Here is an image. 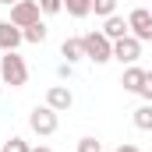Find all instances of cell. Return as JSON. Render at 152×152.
Masks as SVG:
<instances>
[{"mask_svg": "<svg viewBox=\"0 0 152 152\" xmlns=\"http://www.w3.org/2000/svg\"><path fill=\"white\" fill-rule=\"evenodd\" d=\"M0 81L11 85V88H21L28 81V64H25V57L18 50H11V53L0 57Z\"/></svg>", "mask_w": 152, "mask_h": 152, "instance_id": "1", "label": "cell"}, {"mask_svg": "<svg viewBox=\"0 0 152 152\" xmlns=\"http://www.w3.org/2000/svg\"><path fill=\"white\" fill-rule=\"evenodd\" d=\"M85 42V57L92 60V64H106V60H113V39L103 36V32H88V36H81Z\"/></svg>", "mask_w": 152, "mask_h": 152, "instance_id": "2", "label": "cell"}, {"mask_svg": "<svg viewBox=\"0 0 152 152\" xmlns=\"http://www.w3.org/2000/svg\"><path fill=\"white\" fill-rule=\"evenodd\" d=\"M57 124H60V120H57V110H53V106H36V110L28 113V127H32L36 134H42V138L53 134Z\"/></svg>", "mask_w": 152, "mask_h": 152, "instance_id": "3", "label": "cell"}, {"mask_svg": "<svg viewBox=\"0 0 152 152\" xmlns=\"http://www.w3.org/2000/svg\"><path fill=\"white\" fill-rule=\"evenodd\" d=\"M39 14H42V11H39V0H18V4L11 7V25H18V28H28V25L42 21Z\"/></svg>", "mask_w": 152, "mask_h": 152, "instance_id": "4", "label": "cell"}, {"mask_svg": "<svg viewBox=\"0 0 152 152\" xmlns=\"http://www.w3.org/2000/svg\"><path fill=\"white\" fill-rule=\"evenodd\" d=\"M127 25H131V36L142 39V42H152V11L149 7H134L127 14Z\"/></svg>", "mask_w": 152, "mask_h": 152, "instance_id": "5", "label": "cell"}, {"mask_svg": "<svg viewBox=\"0 0 152 152\" xmlns=\"http://www.w3.org/2000/svg\"><path fill=\"white\" fill-rule=\"evenodd\" d=\"M138 57H142V39L124 36V39L113 42V60H120V64H138Z\"/></svg>", "mask_w": 152, "mask_h": 152, "instance_id": "6", "label": "cell"}, {"mask_svg": "<svg viewBox=\"0 0 152 152\" xmlns=\"http://www.w3.org/2000/svg\"><path fill=\"white\" fill-rule=\"evenodd\" d=\"M46 106H53L57 113L71 110V106H75V96H71V88H67V85H50V92H46Z\"/></svg>", "mask_w": 152, "mask_h": 152, "instance_id": "7", "label": "cell"}, {"mask_svg": "<svg viewBox=\"0 0 152 152\" xmlns=\"http://www.w3.org/2000/svg\"><path fill=\"white\" fill-rule=\"evenodd\" d=\"M21 42H25V32H21L18 25H11V21H0V50H4V53L18 50Z\"/></svg>", "mask_w": 152, "mask_h": 152, "instance_id": "8", "label": "cell"}, {"mask_svg": "<svg viewBox=\"0 0 152 152\" xmlns=\"http://www.w3.org/2000/svg\"><path fill=\"white\" fill-rule=\"evenodd\" d=\"M103 36H110L113 42H117V39H124V36H131V25H127V18L110 14V18H106V25H103Z\"/></svg>", "mask_w": 152, "mask_h": 152, "instance_id": "9", "label": "cell"}, {"mask_svg": "<svg viewBox=\"0 0 152 152\" xmlns=\"http://www.w3.org/2000/svg\"><path fill=\"white\" fill-rule=\"evenodd\" d=\"M142 81H145V71H142L138 64H127V71H124V78H120L124 92H138V88H142Z\"/></svg>", "mask_w": 152, "mask_h": 152, "instance_id": "10", "label": "cell"}, {"mask_svg": "<svg viewBox=\"0 0 152 152\" xmlns=\"http://www.w3.org/2000/svg\"><path fill=\"white\" fill-rule=\"evenodd\" d=\"M60 57H64L67 64H78V60L85 57V42H81V39H64V42H60Z\"/></svg>", "mask_w": 152, "mask_h": 152, "instance_id": "11", "label": "cell"}, {"mask_svg": "<svg viewBox=\"0 0 152 152\" xmlns=\"http://www.w3.org/2000/svg\"><path fill=\"white\" fill-rule=\"evenodd\" d=\"M64 11L71 18H85V14H92V0H64Z\"/></svg>", "mask_w": 152, "mask_h": 152, "instance_id": "12", "label": "cell"}, {"mask_svg": "<svg viewBox=\"0 0 152 152\" xmlns=\"http://www.w3.org/2000/svg\"><path fill=\"white\" fill-rule=\"evenodd\" d=\"M134 127L138 131H152V103H145V106L134 110Z\"/></svg>", "mask_w": 152, "mask_h": 152, "instance_id": "13", "label": "cell"}, {"mask_svg": "<svg viewBox=\"0 0 152 152\" xmlns=\"http://www.w3.org/2000/svg\"><path fill=\"white\" fill-rule=\"evenodd\" d=\"M25 32V42H46V25L36 21V25H28V28H21Z\"/></svg>", "mask_w": 152, "mask_h": 152, "instance_id": "14", "label": "cell"}, {"mask_svg": "<svg viewBox=\"0 0 152 152\" xmlns=\"http://www.w3.org/2000/svg\"><path fill=\"white\" fill-rule=\"evenodd\" d=\"M0 152H32V145L25 142V138H18V134H11L7 142H4V149Z\"/></svg>", "mask_w": 152, "mask_h": 152, "instance_id": "15", "label": "cell"}, {"mask_svg": "<svg viewBox=\"0 0 152 152\" xmlns=\"http://www.w3.org/2000/svg\"><path fill=\"white\" fill-rule=\"evenodd\" d=\"M92 11L99 18H110V14H117V0H92Z\"/></svg>", "mask_w": 152, "mask_h": 152, "instance_id": "16", "label": "cell"}, {"mask_svg": "<svg viewBox=\"0 0 152 152\" xmlns=\"http://www.w3.org/2000/svg\"><path fill=\"white\" fill-rule=\"evenodd\" d=\"M39 11L42 14H57V11H64V0H39Z\"/></svg>", "mask_w": 152, "mask_h": 152, "instance_id": "17", "label": "cell"}, {"mask_svg": "<svg viewBox=\"0 0 152 152\" xmlns=\"http://www.w3.org/2000/svg\"><path fill=\"white\" fill-rule=\"evenodd\" d=\"M78 152H103V145H99L96 138H81V142H78Z\"/></svg>", "mask_w": 152, "mask_h": 152, "instance_id": "18", "label": "cell"}, {"mask_svg": "<svg viewBox=\"0 0 152 152\" xmlns=\"http://www.w3.org/2000/svg\"><path fill=\"white\" fill-rule=\"evenodd\" d=\"M138 96L152 103V71H145V81H142V88H138Z\"/></svg>", "mask_w": 152, "mask_h": 152, "instance_id": "19", "label": "cell"}, {"mask_svg": "<svg viewBox=\"0 0 152 152\" xmlns=\"http://www.w3.org/2000/svg\"><path fill=\"white\" fill-rule=\"evenodd\" d=\"M71 67H75V64H67V60H64V64L57 67V71H60V78H71Z\"/></svg>", "mask_w": 152, "mask_h": 152, "instance_id": "20", "label": "cell"}, {"mask_svg": "<svg viewBox=\"0 0 152 152\" xmlns=\"http://www.w3.org/2000/svg\"><path fill=\"white\" fill-rule=\"evenodd\" d=\"M117 152H142V149H138V145H120Z\"/></svg>", "mask_w": 152, "mask_h": 152, "instance_id": "21", "label": "cell"}, {"mask_svg": "<svg viewBox=\"0 0 152 152\" xmlns=\"http://www.w3.org/2000/svg\"><path fill=\"white\" fill-rule=\"evenodd\" d=\"M32 152H53V149H46V145H39V149H32Z\"/></svg>", "mask_w": 152, "mask_h": 152, "instance_id": "22", "label": "cell"}, {"mask_svg": "<svg viewBox=\"0 0 152 152\" xmlns=\"http://www.w3.org/2000/svg\"><path fill=\"white\" fill-rule=\"evenodd\" d=\"M0 4H7V7H14V4H18V0H0Z\"/></svg>", "mask_w": 152, "mask_h": 152, "instance_id": "23", "label": "cell"}, {"mask_svg": "<svg viewBox=\"0 0 152 152\" xmlns=\"http://www.w3.org/2000/svg\"><path fill=\"white\" fill-rule=\"evenodd\" d=\"M0 92H4V81H0Z\"/></svg>", "mask_w": 152, "mask_h": 152, "instance_id": "24", "label": "cell"}]
</instances>
